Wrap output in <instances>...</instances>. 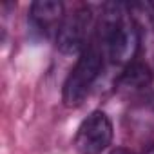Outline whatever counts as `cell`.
<instances>
[{"label":"cell","instance_id":"obj_1","mask_svg":"<svg viewBox=\"0 0 154 154\" xmlns=\"http://www.w3.org/2000/svg\"><path fill=\"white\" fill-rule=\"evenodd\" d=\"M100 36L107 47L109 58L114 63L129 65L134 62L140 47V31L127 6L123 4L105 6L100 22Z\"/></svg>","mask_w":154,"mask_h":154},{"label":"cell","instance_id":"obj_2","mask_svg":"<svg viewBox=\"0 0 154 154\" xmlns=\"http://www.w3.org/2000/svg\"><path fill=\"white\" fill-rule=\"evenodd\" d=\"M102 54L96 47L87 45L80 54L76 65L69 72L63 84V103L67 107H78L89 94L96 78L102 72Z\"/></svg>","mask_w":154,"mask_h":154},{"label":"cell","instance_id":"obj_3","mask_svg":"<svg viewBox=\"0 0 154 154\" xmlns=\"http://www.w3.org/2000/svg\"><path fill=\"white\" fill-rule=\"evenodd\" d=\"M112 140V123L102 111L91 112L78 127L74 147L80 154H102Z\"/></svg>","mask_w":154,"mask_h":154},{"label":"cell","instance_id":"obj_4","mask_svg":"<svg viewBox=\"0 0 154 154\" xmlns=\"http://www.w3.org/2000/svg\"><path fill=\"white\" fill-rule=\"evenodd\" d=\"M91 29V11L87 8H78L67 15L56 33V45L63 53H84L87 47V35Z\"/></svg>","mask_w":154,"mask_h":154},{"label":"cell","instance_id":"obj_5","mask_svg":"<svg viewBox=\"0 0 154 154\" xmlns=\"http://www.w3.org/2000/svg\"><path fill=\"white\" fill-rule=\"evenodd\" d=\"M65 18L63 13V4L56 0H38L33 2L29 8V26L35 33L40 36H49L56 35L62 22Z\"/></svg>","mask_w":154,"mask_h":154},{"label":"cell","instance_id":"obj_6","mask_svg":"<svg viewBox=\"0 0 154 154\" xmlns=\"http://www.w3.org/2000/svg\"><path fill=\"white\" fill-rule=\"evenodd\" d=\"M120 85L123 89H131V91H140L150 85L152 82V72L145 63L140 62H132L129 65H125L122 76H120Z\"/></svg>","mask_w":154,"mask_h":154},{"label":"cell","instance_id":"obj_7","mask_svg":"<svg viewBox=\"0 0 154 154\" xmlns=\"http://www.w3.org/2000/svg\"><path fill=\"white\" fill-rule=\"evenodd\" d=\"M111 154H134V152L129 150V149H125V147H116V149L111 150Z\"/></svg>","mask_w":154,"mask_h":154}]
</instances>
